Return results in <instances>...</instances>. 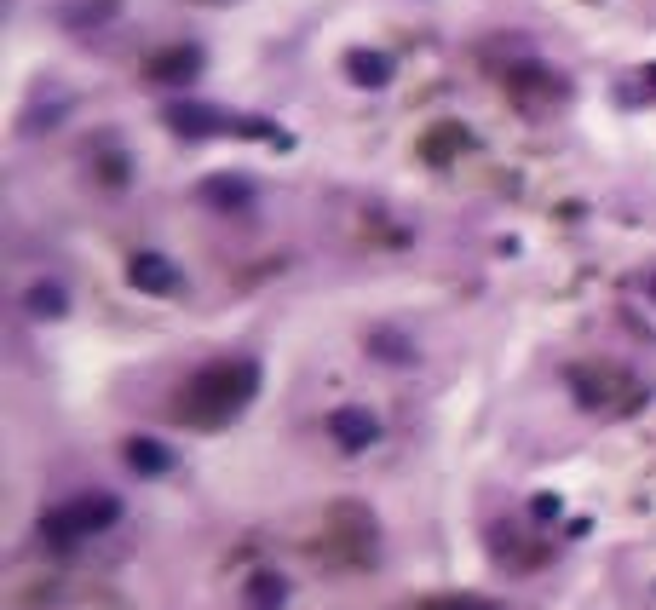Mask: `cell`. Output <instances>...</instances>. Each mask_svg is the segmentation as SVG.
Returning a JSON list of instances; mask_svg holds the SVG:
<instances>
[{"label": "cell", "instance_id": "obj_1", "mask_svg": "<svg viewBox=\"0 0 656 610\" xmlns=\"http://www.w3.org/2000/svg\"><path fill=\"white\" fill-rule=\"evenodd\" d=\"M259 398V363L254 357H213L179 386L173 398V421L196 426V432H219L231 426L248 403Z\"/></svg>", "mask_w": 656, "mask_h": 610}, {"label": "cell", "instance_id": "obj_2", "mask_svg": "<svg viewBox=\"0 0 656 610\" xmlns=\"http://www.w3.org/2000/svg\"><path fill=\"white\" fill-rule=\"evenodd\" d=\"M570 398L582 403L587 415H599V421H622V415H633L645 403V386L622 363H576L570 369Z\"/></svg>", "mask_w": 656, "mask_h": 610}, {"label": "cell", "instance_id": "obj_3", "mask_svg": "<svg viewBox=\"0 0 656 610\" xmlns=\"http://www.w3.org/2000/svg\"><path fill=\"white\" fill-rule=\"evenodd\" d=\"M121 524V501L110 490H87V495H70V501H58L41 513V541L52 547H75V541L87 536H104V530H116Z\"/></svg>", "mask_w": 656, "mask_h": 610}, {"label": "cell", "instance_id": "obj_4", "mask_svg": "<svg viewBox=\"0 0 656 610\" xmlns=\"http://www.w3.org/2000/svg\"><path fill=\"white\" fill-rule=\"evenodd\" d=\"M162 121L179 133V139H225V133H236V139H259V144H288V133L271 127V121L231 116V110H208V104H167Z\"/></svg>", "mask_w": 656, "mask_h": 610}, {"label": "cell", "instance_id": "obj_5", "mask_svg": "<svg viewBox=\"0 0 656 610\" xmlns=\"http://www.w3.org/2000/svg\"><path fill=\"white\" fill-rule=\"evenodd\" d=\"M328 438L340 455H363V449L380 444V421L363 403H340V409H328Z\"/></svg>", "mask_w": 656, "mask_h": 610}, {"label": "cell", "instance_id": "obj_6", "mask_svg": "<svg viewBox=\"0 0 656 610\" xmlns=\"http://www.w3.org/2000/svg\"><path fill=\"white\" fill-rule=\"evenodd\" d=\"M144 75H150L156 87H190V81L202 75V47H196V41H173V47L150 52V58H144Z\"/></svg>", "mask_w": 656, "mask_h": 610}, {"label": "cell", "instance_id": "obj_7", "mask_svg": "<svg viewBox=\"0 0 656 610\" xmlns=\"http://www.w3.org/2000/svg\"><path fill=\"white\" fill-rule=\"evenodd\" d=\"M127 282H133L139 294H156V300H167V294H179V288H185L179 265H173L167 254H156V248H139V254L127 259Z\"/></svg>", "mask_w": 656, "mask_h": 610}, {"label": "cell", "instance_id": "obj_8", "mask_svg": "<svg viewBox=\"0 0 656 610\" xmlns=\"http://www.w3.org/2000/svg\"><path fill=\"white\" fill-rule=\"evenodd\" d=\"M196 196H202L213 213H236V219H248V213L259 208L254 179H242V173H219V179H202V185H196Z\"/></svg>", "mask_w": 656, "mask_h": 610}, {"label": "cell", "instance_id": "obj_9", "mask_svg": "<svg viewBox=\"0 0 656 610\" xmlns=\"http://www.w3.org/2000/svg\"><path fill=\"white\" fill-rule=\"evenodd\" d=\"M507 93L518 98V104H553V98H564L570 87L559 81V70H541V64H530V70H507Z\"/></svg>", "mask_w": 656, "mask_h": 610}, {"label": "cell", "instance_id": "obj_10", "mask_svg": "<svg viewBox=\"0 0 656 610\" xmlns=\"http://www.w3.org/2000/svg\"><path fill=\"white\" fill-rule=\"evenodd\" d=\"M121 461L139 472V478H162L167 467H173V449L156 444V438H127V449H121Z\"/></svg>", "mask_w": 656, "mask_h": 610}, {"label": "cell", "instance_id": "obj_11", "mask_svg": "<svg viewBox=\"0 0 656 610\" xmlns=\"http://www.w3.org/2000/svg\"><path fill=\"white\" fill-rule=\"evenodd\" d=\"M242 605L248 610H282L288 605V582H282L277 570H254V576L242 582Z\"/></svg>", "mask_w": 656, "mask_h": 610}, {"label": "cell", "instance_id": "obj_12", "mask_svg": "<svg viewBox=\"0 0 656 610\" xmlns=\"http://www.w3.org/2000/svg\"><path fill=\"white\" fill-rule=\"evenodd\" d=\"M346 75H352L357 87H386V81H392V58H386V52H369V47H352L346 52Z\"/></svg>", "mask_w": 656, "mask_h": 610}, {"label": "cell", "instance_id": "obj_13", "mask_svg": "<svg viewBox=\"0 0 656 610\" xmlns=\"http://www.w3.org/2000/svg\"><path fill=\"white\" fill-rule=\"evenodd\" d=\"M24 311L35 323H58L64 311H70V294H64V282H35L24 294Z\"/></svg>", "mask_w": 656, "mask_h": 610}, {"label": "cell", "instance_id": "obj_14", "mask_svg": "<svg viewBox=\"0 0 656 610\" xmlns=\"http://www.w3.org/2000/svg\"><path fill=\"white\" fill-rule=\"evenodd\" d=\"M116 6H121V0H64V6H58V18H64V29L81 35V29H98L104 18H116Z\"/></svg>", "mask_w": 656, "mask_h": 610}, {"label": "cell", "instance_id": "obj_15", "mask_svg": "<svg viewBox=\"0 0 656 610\" xmlns=\"http://www.w3.org/2000/svg\"><path fill=\"white\" fill-rule=\"evenodd\" d=\"M455 150H467V127H461V121H449V127H438V133H426L421 139V156L432 167H444Z\"/></svg>", "mask_w": 656, "mask_h": 610}, {"label": "cell", "instance_id": "obj_16", "mask_svg": "<svg viewBox=\"0 0 656 610\" xmlns=\"http://www.w3.org/2000/svg\"><path fill=\"white\" fill-rule=\"evenodd\" d=\"M93 179H98V185H110V190H121L127 179H133V162H127V150H121V144H104V150L93 156Z\"/></svg>", "mask_w": 656, "mask_h": 610}, {"label": "cell", "instance_id": "obj_17", "mask_svg": "<svg viewBox=\"0 0 656 610\" xmlns=\"http://www.w3.org/2000/svg\"><path fill=\"white\" fill-rule=\"evenodd\" d=\"M363 346H369L375 357H386V363H415V346H409V340H398V334H386V329L363 334Z\"/></svg>", "mask_w": 656, "mask_h": 610}, {"label": "cell", "instance_id": "obj_18", "mask_svg": "<svg viewBox=\"0 0 656 610\" xmlns=\"http://www.w3.org/2000/svg\"><path fill=\"white\" fill-rule=\"evenodd\" d=\"M426 610H490L484 599H438V605H426Z\"/></svg>", "mask_w": 656, "mask_h": 610}, {"label": "cell", "instance_id": "obj_19", "mask_svg": "<svg viewBox=\"0 0 656 610\" xmlns=\"http://www.w3.org/2000/svg\"><path fill=\"white\" fill-rule=\"evenodd\" d=\"M530 507H536V518H559V495H536Z\"/></svg>", "mask_w": 656, "mask_h": 610}, {"label": "cell", "instance_id": "obj_20", "mask_svg": "<svg viewBox=\"0 0 656 610\" xmlns=\"http://www.w3.org/2000/svg\"><path fill=\"white\" fill-rule=\"evenodd\" d=\"M639 87H645V98H656V64H645V70H639Z\"/></svg>", "mask_w": 656, "mask_h": 610}, {"label": "cell", "instance_id": "obj_21", "mask_svg": "<svg viewBox=\"0 0 656 610\" xmlns=\"http://www.w3.org/2000/svg\"><path fill=\"white\" fill-rule=\"evenodd\" d=\"M645 294H651V300H656V271H651V277H645Z\"/></svg>", "mask_w": 656, "mask_h": 610}]
</instances>
